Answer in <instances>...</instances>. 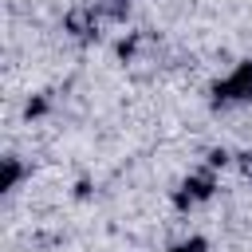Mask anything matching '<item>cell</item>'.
I'll return each mask as SVG.
<instances>
[{"label": "cell", "instance_id": "6da1fadb", "mask_svg": "<svg viewBox=\"0 0 252 252\" xmlns=\"http://www.w3.org/2000/svg\"><path fill=\"white\" fill-rule=\"evenodd\" d=\"M209 106L213 110H240L252 106V55H240L209 83Z\"/></svg>", "mask_w": 252, "mask_h": 252}, {"label": "cell", "instance_id": "3957f363", "mask_svg": "<svg viewBox=\"0 0 252 252\" xmlns=\"http://www.w3.org/2000/svg\"><path fill=\"white\" fill-rule=\"evenodd\" d=\"M161 252H209V236H201V232H185V236L169 240Z\"/></svg>", "mask_w": 252, "mask_h": 252}, {"label": "cell", "instance_id": "277c9868", "mask_svg": "<svg viewBox=\"0 0 252 252\" xmlns=\"http://www.w3.org/2000/svg\"><path fill=\"white\" fill-rule=\"evenodd\" d=\"M0 165H4V173H0V189H4V197H12V193L20 189V158L8 154Z\"/></svg>", "mask_w": 252, "mask_h": 252}, {"label": "cell", "instance_id": "7a4b0ae2", "mask_svg": "<svg viewBox=\"0 0 252 252\" xmlns=\"http://www.w3.org/2000/svg\"><path fill=\"white\" fill-rule=\"evenodd\" d=\"M213 193H217V173H213V165H197V169H189V173L177 181L173 205H177L181 213H193V209H201L205 201H213Z\"/></svg>", "mask_w": 252, "mask_h": 252}]
</instances>
